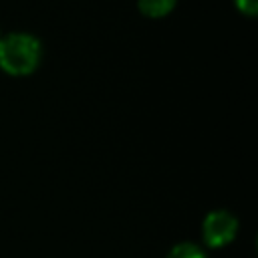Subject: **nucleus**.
<instances>
[{
    "label": "nucleus",
    "mask_w": 258,
    "mask_h": 258,
    "mask_svg": "<svg viewBox=\"0 0 258 258\" xmlns=\"http://www.w3.org/2000/svg\"><path fill=\"white\" fill-rule=\"evenodd\" d=\"M167 258H206V254L200 246H196L191 242H183V244H177L175 248H171Z\"/></svg>",
    "instance_id": "20e7f679"
},
{
    "label": "nucleus",
    "mask_w": 258,
    "mask_h": 258,
    "mask_svg": "<svg viewBox=\"0 0 258 258\" xmlns=\"http://www.w3.org/2000/svg\"><path fill=\"white\" fill-rule=\"evenodd\" d=\"M202 234H204V240H206L208 246H212V248L226 246L238 234V220L226 210L212 212L204 220Z\"/></svg>",
    "instance_id": "f03ea898"
},
{
    "label": "nucleus",
    "mask_w": 258,
    "mask_h": 258,
    "mask_svg": "<svg viewBox=\"0 0 258 258\" xmlns=\"http://www.w3.org/2000/svg\"><path fill=\"white\" fill-rule=\"evenodd\" d=\"M175 6V0H139V10L149 18H161L169 14Z\"/></svg>",
    "instance_id": "7ed1b4c3"
},
{
    "label": "nucleus",
    "mask_w": 258,
    "mask_h": 258,
    "mask_svg": "<svg viewBox=\"0 0 258 258\" xmlns=\"http://www.w3.org/2000/svg\"><path fill=\"white\" fill-rule=\"evenodd\" d=\"M42 58V46L38 38L24 32H14L0 38V69L8 75H30Z\"/></svg>",
    "instance_id": "f257e3e1"
},
{
    "label": "nucleus",
    "mask_w": 258,
    "mask_h": 258,
    "mask_svg": "<svg viewBox=\"0 0 258 258\" xmlns=\"http://www.w3.org/2000/svg\"><path fill=\"white\" fill-rule=\"evenodd\" d=\"M234 2H236V8H238L242 14L254 16L256 10H258V0H234Z\"/></svg>",
    "instance_id": "39448f33"
}]
</instances>
